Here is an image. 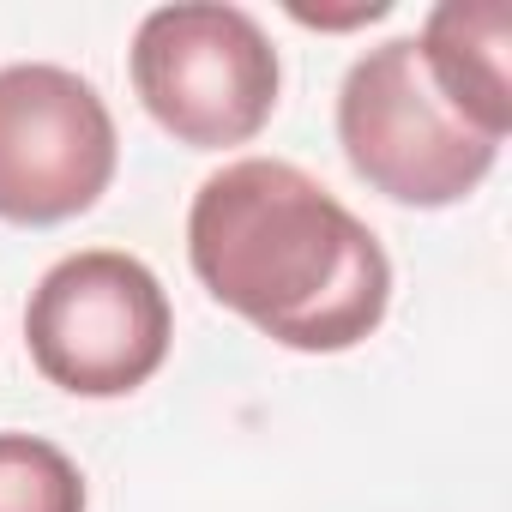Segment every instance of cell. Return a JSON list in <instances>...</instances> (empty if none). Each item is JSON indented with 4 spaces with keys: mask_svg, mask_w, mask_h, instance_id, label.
Here are the masks:
<instances>
[{
    "mask_svg": "<svg viewBox=\"0 0 512 512\" xmlns=\"http://www.w3.org/2000/svg\"><path fill=\"white\" fill-rule=\"evenodd\" d=\"M0 512H85L79 464L43 434H0Z\"/></svg>",
    "mask_w": 512,
    "mask_h": 512,
    "instance_id": "obj_7",
    "label": "cell"
},
{
    "mask_svg": "<svg viewBox=\"0 0 512 512\" xmlns=\"http://www.w3.org/2000/svg\"><path fill=\"white\" fill-rule=\"evenodd\" d=\"M115 115L91 79L55 61L0 67V217L49 229L91 211L115 181Z\"/></svg>",
    "mask_w": 512,
    "mask_h": 512,
    "instance_id": "obj_5",
    "label": "cell"
},
{
    "mask_svg": "<svg viewBox=\"0 0 512 512\" xmlns=\"http://www.w3.org/2000/svg\"><path fill=\"white\" fill-rule=\"evenodd\" d=\"M133 91L145 115L193 151L247 145L278 109V49L266 25L229 0H181L139 19Z\"/></svg>",
    "mask_w": 512,
    "mask_h": 512,
    "instance_id": "obj_2",
    "label": "cell"
},
{
    "mask_svg": "<svg viewBox=\"0 0 512 512\" xmlns=\"http://www.w3.org/2000/svg\"><path fill=\"white\" fill-rule=\"evenodd\" d=\"M302 25H326V31H344V25H374V19H386L392 7L386 0H368V7H356V13H302V7H290Z\"/></svg>",
    "mask_w": 512,
    "mask_h": 512,
    "instance_id": "obj_8",
    "label": "cell"
},
{
    "mask_svg": "<svg viewBox=\"0 0 512 512\" xmlns=\"http://www.w3.org/2000/svg\"><path fill=\"white\" fill-rule=\"evenodd\" d=\"M416 55L434 91L494 145L512 133V7L506 0H440L428 13Z\"/></svg>",
    "mask_w": 512,
    "mask_h": 512,
    "instance_id": "obj_6",
    "label": "cell"
},
{
    "mask_svg": "<svg viewBox=\"0 0 512 512\" xmlns=\"http://www.w3.org/2000/svg\"><path fill=\"white\" fill-rule=\"evenodd\" d=\"M338 145L350 169L392 205L440 211L476 193L500 157L428 79L416 37L368 49L338 85Z\"/></svg>",
    "mask_w": 512,
    "mask_h": 512,
    "instance_id": "obj_3",
    "label": "cell"
},
{
    "mask_svg": "<svg viewBox=\"0 0 512 512\" xmlns=\"http://www.w3.org/2000/svg\"><path fill=\"white\" fill-rule=\"evenodd\" d=\"M187 260L211 302L302 356L356 350L392 302L380 235L284 157H241L199 181Z\"/></svg>",
    "mask_w": 512,
    "mask_h": 512,
    "instance_id": "obj_1",
    "label": "cell"
},
{
    "mask_svg": "<svg viewBox=\"0 0 512 512\" xmlns=\"http://www.w3.org/2000/svg\"><path fill=\"white\" fill-rule=\"evenodd\" d=\"M175 338L157 272L121 247H85L43 272L25 308V350L37 374L73 398L139 392Z\"/></svg>",
    "mask_w": 512,
    "mask_h": 512,
    "instance_id": "obj_4",
    "label": "cell"
}]
</instances>
